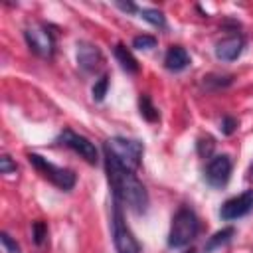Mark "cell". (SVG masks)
Here are the masks:
<instances>
[{
    "mask_svg": "<svg viewBox=\"0 0 253 253\" xmlns=\"http://www.w3.org/2000/svg\"><path fill=\"white\" fill-rule=\"evenodd\" d=\"M105 172L115 202L126 206L136 215L144 213L148 208V192L134 174V170L119 164L111 154L105 152Z\"/></svg>",
    "mask_w": 253,
    "mask_h": 253,
    "instance_id": "obj_1",
    "label": "cell"
},
{
    "mask_svg": "<svg viewBox=\"0 0 253 253\" xmlns=\"http://www.w3.org/2000/svg\"><path fill=\"white\" fill-rule=\"evenodd\" d=\"M198 231H200V219L196 211L188 206H180L178 211L172 215V223L168 231V247L178 249L190 245V241L196 239Z\"/></svg>",
    "mask_w": 253,
    "mask_h": 253,
    "instance_id": "obj_2",
    "label": "cell"
},
{
    "mask_svg": "<svg viewBox=\"0 0 253 253\" xmlns=\"http://www.w3.org/2000/svg\"><path fill=\"white\" fill-rule=\"evenodd\" d=\"M28 162L36 168L38 174H42V178H45L47 182H51L55 188H59V190H63V192L73 190V186H75V182H77V176H75L73 170L55 166L53 162H49L47 158H43V156L38 154V152H28Z\"/></svg>",
    "mask_w": 253,
    "mask_h": 253,
    "instance_id": "obj_3",
    "label": "cell"
},
{
    "mask_svg": "<svg viewBox=\"0 0 253 253\" xmlns=\"http://www.w3.org/2000/svg\"><path fill=\"white\" fill-rule=\"evenodd\" d=\"M103 152L111 154L119 164L130 168V170H136V168L140 166L144 146H142V142L132 140V138L113 136V138L105 140V144H103Z\"/></svg>",
    "mask_w": 253,
    "mask_h": 253,
    "instance_id": "obj_4",
    "label": "cell"
},
{
    "mask_svg": "<svg viewBox=\"0 0 253 253\" xmlns=\"http://www.w3.org/2000/svg\"><path fill=\"white\" fill-rule=\"evenodd\" d=\"M113 243L117 253H142L140 241L134 237L132 229L125 221L123 206L119 202H113Z\"/></svg>",
    "mask_w": 253,
    "mask_h": 253,
    "instance_id": "obj_5",
    "label": "cell"
},
{
    "mask_svg": "<svg viewBox=\"0 0 253 253\" xmlns=\"http://www.w3.org/2000/svg\"><path fill=\"white\" fill-rule=\"evenodd\" d=\"M24 38L28 47L43 59L53 57L55 51V34L51 32V28L47 24H32L24 30Z\"/></svg>",
    "mask_w": 253,
    "mask_h": 253,
    "instance_id": "obj_6",
    "label": "cell"
},
{
    "mask_svg": "<svg viewBox=\"0 0 253 253\" xmlns=\"http://www.w3.org/2000/svg\"><path fill=\"white\" fill-rule=\"evenodd\" d=\"M55 142L61 144V146H65V148H69V150H73L75 154H79V156H81L85 162H89V164H97V160H99L97 146H95L87 136H83V134H79V132H75V130H71V128H63V130L57 134Z\"/></svg>",
    "mask_w": 253,
    "mask_h": 253,
    "instance_id": "obj_7",
    "label": "cell"
},
{
    "mask_svg": "<svg viewBox=\"0 0 253 253\" xmlns=\"http://www.w3.org/2000/svg\"><path fill=\"white\" fill-rule=\"evenodd\" d=\"M231 158L227 154H217L213 158H210L206 170H204V180L211 186V188H225L229 178H231Z\"/></svg>",
    "mask_w": 253,
    "mask_h": 253,
    "instance_id": "obj_8",
    "label": "cell"
},
{
    "mask_svg": "<svg viewBox=\"0 0 253 253\" xmlns=\"http://www.w3.org/2000/svg\"><path fill=\"white\" fill-rule=\"evenodd\" d=\"M251 210H253V190H245V192L225 200L223 206L219 208V215L225 221H233V219L247 215Z\"/></svg>",
    "mask_w": 253,
    "mask_h": 253,
    "instance_id": "obj_9",
    "label": "cell"
},
{
    "mask_svg": "<svg viewBox=\"0 0 253 253\" xmlns=\"http://www.w3.org/2000/svg\"><path fill=\"white\" fill-rule=\"evenodd\" d=\"M103 63V53L97 45L89 42H79L77 43V65L85 73H95Z\"/></svg>",
    "mask_w": 253,
    "mask_h": 253,
    "instance_id": "obj_10",
    "label": "cell"
},
{
    "mask_svg": "<svg viewBox=\"0 0 253 253\" xmlns=\"http://www.w3.org/2000/svg\"><path fill=\"white\" fill-rule=\"evenodd\" d=\"M245 47V40L239 34H231L227 38H223L221 42H217L215 45V57L221 61H235Z\"/></svg>",
    "mask_w": 253,
    "mask_h": 253,
    "instance_id": "obj_11",
    "label": "cell"
},
{
    "mask_svg": "<svg viewBox=\"0 0 253 253\" xmlns=\"http://www.w3.org/2000/svg\"><path fill=\"white\" fill-rule=\"evenodd\" d=\"M190 65V53L182 47V45H170L166 55H164V67L168 71H184Z\"/></svg>",
    "mask_w": 253,
    "mask_h": 253,
    "instance_id": "obj_12",
    "label": "cell"
},
{
    "mask_svg": "<svg viewBox=\"0 0 253 253\" xmlns=\"http://www.w3.org/2000/svg\"><path fill=\"white\" fill-rule=\"evenodd\" d=\"M113 53H115L117 61L121 63V67H123L126 73L136 75V73L140 71V63H138V59L132 55V51H130L125 43H117L115 49H113Z\"/></svg>",
    "mask_w": 253,
    "mask_h": 253,
    "instance_id": "obj_13",
    "label": "cell"
},
{
    "mask_svg": "<svg viewBox=\"0 0 253 253\" xmlns=\"http://www.w3.org/2000/svg\"><path fill=\"white\" fill-rule=\"evenodd\" d=\"M233 235H235V227H231V225H229V227H221L219 231H215V233L206 241V245H204L206 253H211L213 249H217V247L229 243Z\"/></svg>",
    "mask_w": 253,
    "mask_h": 253,
    "instance_id": "obj_14",
    "label": "cell"
},
{
    "mask_svg": "<svg viewBox=\"0 0 253 253\" xmlns=\"http://www.w3.org/2000/svg\"><path fill=\"white\" fill-rule=\"evenodd\" d=\"M138 113L148 123H158V119H160V113L154 107V103H152L148 93H140V97H138Z\"/></svg>",
    "mask_w": 253,
    "mask_h": 253,
    "instance_id": "obj_15",
    "label": "cell"
},
{
    "mask_svg": "<svg viewBox=\"0 0 253 253\" xmlns=\"http://www.w3.org/2000/svg\"><path fill=\"white\" fill-rule=\"evenodd\" d=\"M138 14H140V18L146 20L150 26L160 28V30L166 28V18H164V14H162L160 10H156V8H140Z\"/></svg>",
    "mask_w": 253,
    "mask_h": 253,
    "instance_id": "obj_16",
    "label": "cell"
},
{
    "mask_svg": "<svg viewBox=\"0 0 253 253\" xmlns=\"http://www.w3.org/2000/svg\"><path fill=\"white\" fill-rule=\"evenodd\" d=\"M32 237H34V243L38 247H43L47 243V223L38 219L32 223Z\"/></svg>",
    "mask_w": 253,
    "mask_h": 253,
    "instance_id": "obj_17",
    "label": "cell"
},
{
    "mask_svg": "<svg viewBox=\"0 0 253 253\" xmlns=\"http://www.w3.org/2000/svg\"><path fill=\"white\" fill-rule=\"evenodd\" d=\"M107 91H109V75H103L99 81H95V85H93V89H91L93 99H95L97 103H101V101L105 99Z\"/></svg>",
    "mask_w": 253,
    "mask_h": 253,
    "instance_id": "obj_18",
    "label": "cell"
},
{
    "mask_svg": "<svg viewBox=\"0 0 253 253\" xmlns=\"http://www.w3.org/2000/svg\"><path fill=\"white\" fill-rule=\"evenodd\" d=\"M156 38L154 36H148V34H142V36H134L132 38V47L134 49H152L156 47Z\"/></svg>",
    "mask_w": 253,
    "mask_h": 253,
    "instance_id": "obj_19",
    "label": "cell"
},
{
    "mask_svg": "<svg viewBox=\"0 0 253 253\" xmlns=\"http://www.w3.org/2000/svg\"><path fill=\"white\" fill-rule=\"evenodd\" d=\"M213 146H215V142H213V138L211 136H206V138H200L198 142H196V148H198V154L202 156V158H208L211 152H213Z\"/></svg>",
    "mask_w": 253,
    "mask_h": 253,
    "instance_id": "obj_20",
    "label": "cell"
},
{
    "mask_svg": "<svg viewBox=\"0 0 253 253\" xmlns=\"http://www.w3.org/2000/svg\"><path fill=\"white\" fill-rule=\"evenodd\" d=\"M0 241H2V247H4V253H20V245L6 233L2 231L0 233Z\"/></svg>",
    "mask_w": 253,
    "mask_h": 253,
    "instance_id": "obj_21",
    "label": "cell"
},
{
    "mask_svg": "<svg viewBox=\"0 0 253 253\" xmlns=\"http://www.w3.org/2000/svg\"><path fill=\"white\" fill-rule=\"evenodd\" d=\"M219 130L225 134V136H229V134H233L235 130H237V119H233V117H223L221 119V125H219Z\"/></svg>",
    "mask_w": 253,
    "mask_h": 253,
    "instance_id": "obj_22",
    "label": "cell"
},
{
    "mask_svg": "<svg viewBox=\"0 0 253 253\" xmlns=\"http://www.w3.org/2000/svg\"><path fill=\"white\" fill-rule=\"evenodd\" d=\"M0 172L2 174H12L16 172V162H12V158L8 154H2L0 156Z\"/></svg>",
    "mask_w": 253,
    "mask_h": 253,
    "instance_id": "obj_23",
    "label": "cell"
},
{
    "mask_svg": "<svg viewBox=\"0 0 253 253\" xmlns=\"http://www.w3.org/2000/svg\"><path fill=\"white\" fill-rule=\"evenodd\" d=\"M117 6H119L121 10H125V12H136V10H138L132 2H126V4H125V2H117Z\"/></svg>",
    "mask_w": 253,
    "mask_h": 253,
    "instance_id": "obj_24",
    "label": "cell"
},
{
    "mask_svg": "<svg viewBox=\"0 0 253 253\" xmlns=\"http://www.w3.org/2000/svg\"><path fill=\"white\" fill-rule=\"evenodd\" d=\"M247 178L249 180H253V162L249 164V168H247Z\"/></svg>",
    "mask_w": 253,
    "mask_h": 253,
    "instance_id": "obj_25",
    "label": "cell"
},
{
    "mask_svg": "<svg viewBox=\"0 0 253 253\" xmlns=\"http://www.w3.org/2000/svg\"><path fill=\"white\" fill-rule=\"evenodd\" d=\"M184 253H198L196 249H188V251H184Z\"/></svg>",
    "mask_w": 253,
    "mask_h": 253,
    "instance_id": "obj_26",
    "label": "cell"
}]
</instances>
